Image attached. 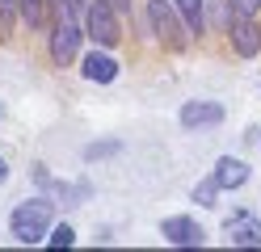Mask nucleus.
I'll use <instances>...</instances> for the list:
<instances>
[{
  "instance_id": "aec40b11",
  "label": "nucleus",
  "mask_w": 261,
  "mask_h": 252,
  "mask_svg": "<svg viewBox=\"0 0 261 252\" xmlns=\"http://www.w3.org/2000/svg\"><path fill=\"white\" fill-rule=\"evenodd\" d=\"M114 5H118V13H126V9H130V0H114Z\"/></svg>"
},
{
  "instance_id": "6ab92c4d",
  "label": "nucleus",
  "mask_w": 261,
  "mask_h": 252,
  "mask_svg": "<svg viewBox=\"0 0 261 252\" xmlns=\"http://www.w3.org/2000/svg\"><path fill=\"white\" fill-rule=\"evenodd\" d=\"M9 177V164H5V156H0V181H5Z\"/></svg>"
},
{
  "instance_id": "1a4fd4ad",
  "label": "nucleus",
  "mask_w": 261,
  "mask_h": 252,
  "mask_svg": "<svg viewBox=\"0 0 261 252\" xmlns=\"http://www.w3.org/2000/svg\"><path fill=\"white\" fill-rule=\"evenodd\" d=\"M80 76L93 84H110V80H118V59L106 55V50H93V55L80 59Z\"/></svg>"
},
{
  "instance_id": "39448f33",
  "label": "nucleus",
  "mask_w": 261,
  "mask_h": 252,
  "mask_svg": "<svg viewBox=\"0 0 261 252\" xmlns=\"http://www.w3.org/2000/svg\"><path fill=\"white\" fill-rule=\"evenodd\" d=\"M227 38H232V50H236L240 59H253L257 50H261V25L253 21L249 13H236L232 25H227Z\"/></svg>"
},
{
  "instance_id": "2eb2a0df",
  "label": "nucleus",
  "mask_w": 261,
  "mask_h": 252,
  "mask_svg": "<svg viewBox=\"0 0 261 252\" xmlns=\"http://www.w3.org/2000/svg\"><path fill=\"white\" fill-rule=\"evenodd\" d=\"M46 244H51V248H72V244H76V231H72L68 223H55L51 235H46Z\"/></svg>"
},
{
  "instance_id": "9d476101",
  "label": "nucleus",
  "mask_w": 261,
  "mask_h": 252,
  "mask_svg": "<svg viewBox=\"0 0 261 252\" xmlns=\"http://www.w3.org/2000/svg\"><path fill=\"white\" fill-rule=\"evenodd\" d=\"M211 173H215V181L223 185V189H240V185L249 181V164H240L236 156H223V160H215Z\"/></svg>"
},
{
  "instance_id": "4468645a",
  "label": "nucleus",
  "mask_w": 261,
  "mask_h": 252,
  "mask_svg": "<svg viewBox=\"0 0 261 252\" xmlns=\"http://www.w3.org/2000/svg\"><path fill=\"white\" fill-rule=\"evenodd\" d=\"M223 193V185L215 181V173L211 177H202L198 185H194V202H198V206H215V198Z\"/></svg>"
},
{
  "instance_id": "6e6552de",
  "label": "nucleus",
  "mask_w": 261,
  "mask_h": 252,
  "mask_svg": "<svg viewBox=\"0 0 261 252\" xmlns=\"http://www.w3.org/2000/svg\"><path fill=\"white\" fill-rule=\"evenodd\" d=\"M223 114H227V109L219 105V101H190V105H181L177 118H181L186 130H198V126H219Z\"/></svg>"
},
{
  "instance_id": "a211bd4d",
  "label": "nucleus",
  "mask_w": 261,
  "mask_h": 252,
  "mask_svg": "<svg viewBox=\"0 0 261 252\" xmlns=\"http://www.w3.org/2000/svg\"><path fill=\"white\" fill-rule=\"evenodd\" d=\"M68 9L80 17V13H89V0H68Z\"/></svg>"
},
{
  "instance_id": "423d86ee",
  "label": "nucleus",
  "mask_w": 261,
  "mask_h": 252,
  "mask_svg": "<svg viewBox=\"0 0 261 252\" xmlns=\"http://www.w3.org/2000/svg\"><path fill=\"white\" fill-rule=\"evenodd\" d=\"M160 235H165L173 248H198V244L206 240V231L194 223L190 214H173V218H165V223H160Z\"/></svg>"
},
{
  "instance_id": "dca6fc26",
  "label": "nucleus",
  "mask_w": 261,
  "mask_h": 252,
  "mask_svg": "<svg viewBox=\"0 0 261 252\" xmlns=\"http://www.w3.org/2000/svg\"><path fill=\"white\" fill-rule=\"evenodd\" d=\"M21 17V0H0V25L13 30V21Z\"/></svg>"
},
{
  "instance_id": "9b49d317",
  "label": "nucleus",
  "mask_w": 261,
  "mask_h": 252,
  "mask_svg": "<svg viewBox=\"0 0 261 252\" xmlns=\"http://www.w3.org/2000/svg\"><path fill=\"white\" fill-rule=\"evenodd\" d=\"M177 13H181V21L190 34H202L206 30V0H173Z\"/></svg>"
},
{
  "instance_id": "7ed1b4c3",
  "label": "nucleus",
  "mask_w": 261,
  "mask_h": 252,
  "mask_svg": "<svg viewBox=\"0 0 261 252\" xmlns=\"http://www.w3.org/2000/svg\"><path fill=\"white\" fill-rule=\"evenodd\" d=\"M85 30H89V38L97 46H114L118 42V5L114 0H89V13H85Z\"/></svg>"
},
{
  "instance_id": "ddd939ff",
  "label": "nucleus",
  "mask_w": 261,
  "mask_h": 252,
  "mask_svg": "<svg viewBox=\"0 0 261 252\" xmlns=\"http://www.w3.org/2000/svg\"><path fill=\"white\" fill-rule=\"evenodd\" d=\"M21 21L30 30H46V25H51V9H46V0H21Z\"/></svg>"
},
{
  "instance_id": "20e7f679",
  "label": "nucleus",
  "mask_w": 261,
  "mask_h": 252,
  "mask_svg": "<svg viewBox=\"0 0 261 252\" xmlns=\"http://www.w3.org/2000/svg\"><path fill=\"white\" fill-rule=\"evenodd\" d=\"M76 50H80V17H59L55 21V34H51V55L59 67H68L76 59Z\"/></svg>"
},
{
  "instance_id": "f8f14e48",
  "label": "nucleus",
  "mask_w": 261,
  "mask_h": 252,
  "mask_svg": "<svg viewBox=\"0 0 261 252\" xmlns=\"http://www.w3.org/2000/svg\"><path fill=\"white\" fill-rule=\"evenodd\" d=\"M232 17H236V5H232V0H206V25H211V30H223V34H227Z\"/></svg>"
},
{
  "instance_id": "f3484780",
  "label": "nucleus",
  "mask_w": 261,
  "mask_h": 252,
  "mask_svg": "<svg viewBox=\"0 0 261 252\" xmlns=\"http://www.w3.org/2000/svg\"><path fill=\"white\" fill-rule=\"evenodd\" d=\"M232 5H236V13H249V17H257L261 0H232Z\"/></svg>"
},
{
  "instance_id": "f257e3e1",
  "label": "nucleus",
  "mask_w": 261,
  "mask_h": 252,
  "mask_svg": "<svg viewBox=\"0 0 261 252\" xmlns=\"http://www.w3.org/2000/svg\"><path fill=\"white\" fill-rule=\"evenodd\" d=\"M51 227H55V202L51 198H30L9 214V231L21 244H42L51 235Z\"/></svg>"
},
{
  "instance_id": "f03ea898",
  "label": "nucleus",
  "mask_w": 261,
  "mask_h": 252,
  "mask_svg": "<svg viewBox=\"0 0 261 252\" xmlns=\"http://www.w3.org/2000/svg\"><path fill=\"white\" fill-rule=\"evenodd\" d=\"M143 21L152 25V34L169 50H181L186 46V34L190 30H186V21H181V13H177L173 0H148V17H143Z\"/></svg>"
},
{
  "instance_id": "0eeeda50",
  "label": "nucleus",
  "mask_w": 261,
  "mask_h": 252,
  "mask_svg": "<svg viewBox=\"0 0 261 252\" xmlns=\"http://www.w3.org/2000/svg\"><path fill=\"white\" fill-rule=\"evenodd\" d=\"M223 235H227V244H236V248H261V218L257 214H232Z\"/></svg>"
}]
</instances>
